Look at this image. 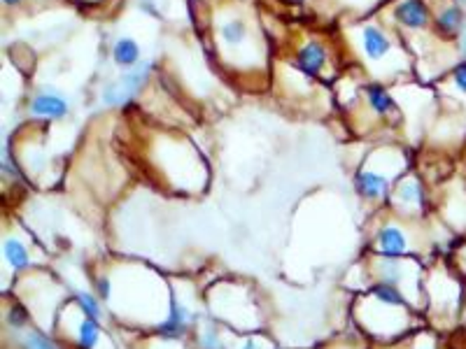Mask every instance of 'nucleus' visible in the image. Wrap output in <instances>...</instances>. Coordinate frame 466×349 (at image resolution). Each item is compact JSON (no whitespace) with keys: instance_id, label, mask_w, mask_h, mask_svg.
Here are the masks:
<instances>
[{"instance_id":"nucleus-1","label":"nucleus","mask_w":466,"mask_h":349,"mask_svg":"<svg viewBox=\"0 0 466 349\" xmlns=\"http://www.w3.org/2000/svg\"><path fill=\"white\" fill-rule=\"evenodd\" d=\"M112 277V298L107 303L128 326L152 328L168 314L173 286L143 264L103 265Z\"/></svg>"},{"instance_id":"nucleus-2","label":"nucleus","mask_w":466,"mask_h":349,"mask_svg":"<svg viewBox=\"0 0 466 349\" xmlns=\"http://www.w3.org/2000/svg\"><path fill=\"white\" fill-rule=\"evenodd\" d=\"M352 322L357 331L376 347H387V344H397L418 328H422V314L413 310L410 305H392L373 294L364 291L352 298L350 307Z\"/></svg>"},{"instance_id":"nucleus-3","label":"nucleus","mask_w":466,"mask_h":349,"mask_svg":"<svg viewBox=\"0 0 466 349\" xmlns=\"http://www.w3.org/2000/svg\"><path fill=\"white\" fill-rule=\"evenodd\" d=\"M410 173V159L403 147L382 145L373 149L352 174V189L361 203L371 207H385L394 184Z\"/></svg>"},{"instance_id":"nucleus-4","label":"nucleus","mask_w":466,"mask_h":349,"mask_svg":"<svg viewBox=\"0 0 466 349\" xmlns=\"http://www.w3.org/2000/svg\"><path fill=\"white\" fill-rule=\"evenodd\" d=\"M350 45L357 52V58L361 61L369 73L376 77L373 82L390 80L403 75L410 65V56L401 47L399 37L392 35L387 26H380L378 22H360L350 28Z\"/></svg>"},{"instance_id":"nucleus-5","label":"nucleus","mask_w":466,"mask_h":349,"mask_svg":"<svg viewBox=\"0 0 466 349\" xmlns=\"http://www.w3.org/2000/svg\"><path fill=\"white\" fill-rule=\"evenodd\" d=\"M210 319L231 328L233 334H255L264 326V310L257 291L245 282H215L203 296Z\"/></svg>"},{"instance_id":"nucleus-6","label":"nucleus","mask_w":466,"mask_h":349,"mask_svg":"<svg viewBox=\"0 0 466 349\" xmlns=\"http://www.w3.org/2000/svg\"><path fill=\"white\" fill-rule=\"evenodd\" d=\"M424 322L434 331H445L455 326L460 310L464 305V280L455 268L445 261L434 259L424 270Z\"/></svg>"},{"instance_id":"nucleus-7","label":"nucleus","mask_w":466,"mask_h":349,"mask_svg":"<svg viewBox=\"0 0 466 349\" xmlns=\"http://www.w3.org/2000/svg\"><path fill=\"white\" fill-rule=\"evenodd\" d=\"M373 217L366 240V252L378 256H420L431 247L430 233L424 231L427 222H408L397 217L387 207Z\"/></svg>"},{"instance_id":"nucleus-8","label":"nucleus","mask_w":466,"mask_h":349,"mask_svg":"<svg viewBox=\"0 0 466 349\" xmlns=\"http://www.w3.org/2000/svg\"><path fill=\"white\" fill-rule=\"evenodd\" d=\"M66 291L68 289L52 273H47L45 268H35L31 273L19 275L15 298L26 305L35 326L45 328V331H54L58 313H61V307L68 301Z\"/></svg>"},{"instance_id":"nucleus-9","label":"nucleus","mask_w":466,"mask_h":349,"mask_svg":"<svg viewBox=\"0 0 466 349\" xmlns=\"http://www.w3.org/2000/svg\"><path fill=\"white\" fill-rule=\"evenodd\" d=\"M364 261L371 270L373 282H390L397 289H401L403 296L408 298V303L422 314L424 310V264L420 256H378L364 252Z\"/></svg>"},{"instance_id":"nucleus-10","label":"nucleus","mask_w":466,"mask_h":349,"mask_svg":"<svg viewBox=\"0 0 466 349\" xmlns=\"http://www.w3.org/2000/svg\"><path fill=\"white\" fill-rule=\"evenodd\" d=\"M385 207L397 217L408 219V222H427L431 217L434 198H431L430 186H427L422 174L406 173L394 184Z\"/></svg>"},{"instance_id":"nucleus-11","label":"nucleus","mask_w":466,"mask_h":349,"mask_svg":"<svg viewBox=\"0 0 466 349\" xmlns=\"http://www.w3.org/2000/svg\"><path fill=\"white\" fill-rule=\"evenodd\" d=\"M54 334L64 343H68L73 349H103V344L107 343V335L103 331L101 322L94 317H86L80 307L75 305L73 298H68L66 305L61 307Z\"/></svg>"},{"instance_id":"nucleus-12","label":"nucleus","mask_w":466,"mask_h":349,"mask_svg":"<svg viewBox=\"0 0 466 349\" xmlns=\"http://www.w3.org/2000/svg\"><path fill=\"white\" fill-rule=\"evenodd\" d=\"M194 305H197V294H194V289H189L185 294V286L175 284L173 296H170L168 314L154 326L152 334L161 335V338L185 343L189 335L197 334V328L203 322L198 307Z\"/></svg>"},{"instance_id":"nucleus-13","label":"nucleus","mask_w":466,"mask_h":349,"mask_svg":"<svg viewBox=\"0 0 466 349\" xmlns=\"http://www.w3.org/2000/svg\"><path fill=\"white\" fill-rule=\"evenodd\" d=\"M154 68H157V64H154L152 58H143L138 65L124 70L119 77L107 82L101 89V105L116 110V107H127L128 103L136 101L140 91L147 86L149 77L154 75Z\"/></svg>"},{"instance_id":"nucleus-14","label":"nucleus","mask_w":466,"mask_h":349,"mask_svg":"<svg viewBox=\"0 0 466 349\" xmlns=\"http://www.w3.org/2000/svg\"><path fill=\"white\" fill-rule=\"evenodd\" d=\"M392 22L399 31L422 35L434 31V10L427 0H397L392 7Z\"/></svg>"},{"instance_id":"nucleus-15","label":"nucleus","mask_w":466,"mask_h":349,"mask_svg":"<svg viewBox=\"0 0 466 349\" xmlns=\"http://www.w3.org/2000/svg\"><path fill=\"white\" fill-rule=\"evenodd\" d=\"M436 217L443 219V224L451 228L455 235H464L466 233V186L452 182L451 186H445L441 201L436 198Z\"/></svg>"},{"instance_id":"nucleus-16","label":"nucleus","mask_w":466,"mask_h":349,"mask_svg":"<svg viewBox=\"0 0 466 349\" xmlns=\"http://www.w3.org/2000/svg\"><path fill=\"white\" fill-rule=\"evenodd\" d=\"M26 112L35 122H61L70 115V101L61 91L43 86L31 95Z\"/></svg>"},{"instance_id":"nucleus-17","label":"nucleus","mask_w":466,"mask_h":349,"mask_svg":"<svg viewBox=\"0 0 466 349\" xmlns=\"http://www.w3.org/2000/svg\"><path fill=\"white\" fill-rule=\"evenodd\" d=\"M3 264L16 277L40 268L35 261V247L26 243L19 233H5L3 235Z\"/></svg>"},{"instance_id":"nucleus-18","label":"nucleus","mask_w":466,"mask_h":349,"mask_svg":"<svg viewBox=\"0 0 466 349\" xmlns=\"http://www.w3.org/2000/svg\"><path fill=\"white\" fill-rule=\"evenodd\" d=\"M218 43L224 52L243 54L252 52V31L245 16L228 15L218 22Z\"/></svg>"},{"instance_id":"nucleus-19","label":"nucleus","mask_w":466,"mask_h":349,"mask_svg":"<svg viewBox=\"0 0 466 349\" xmlns=\"http://www.w3.org/2000/svg\"><path fill=\"white\" fill-rule=\"evenodd\" d=\"M327 65L329 47L322 40H318V37H310V40L301 43L297 47V52H294V68L306 75V77H310V80L322 77Z\"/></svg>"},{"instance_id":"nucleus-20","label":"nucleus","mask_w":466,"mask_h":349,"mask_svg":"<svg viewBox=\"0 0 466 349\" xmlns=\"http://www.w3.org/2000/svg\"><path fill=\"white\" fill-rule=\"evenodd\" d=\"M466 31V7L455 3V0H445L441 7H434V33L436 37L452 40L457 43L461 33Z\"/></svg>"},{"instance_id":"nucleus-21","label":"nucleus","mask_w":466,"mask_h":349,"mask_svg":"<svg viewBox=\"0 0 466 349\" xmlns=\"http://www.w3.org/2000/svg\"><path fill=\"white\" fill-rule=\"evenodd\" d=\"M361 101H364L366 110L371 112L380 122H390L399 115V103L392 95V91L387 89L382 82H369L361 89Z\"/></svg>"},{"instance_id":"nucleus-22","label":"nucleus","mask_w":466,"mask_h":349,"mask_svg":"<svg viewBox=\"0 0 466 349\" xmlns=\"http://www.w3.org/2000/svg\"><path fill=\"white\" fill-rule=\"evenodd\" d=\"M110 58L119 70H128L143 61V47H140V43L133 35H119L112 43Z\"/></svg>"},{"instance_id":"nucleus-23","label":"nucleus","mask_w":466,"mask_h":349,"mask_svg":"<svg viewBox=\"0 0 466 349\" xmlns=\"http://www.w3.org/2000/svg\"><path fill=\"white\" fill-rule=\"evenodd\" d=\"M15 343L19 344V349H66L64 340L54 335L52 331L35 326V324L26 328L24 334L15 335Z\"/></svg>"},{"instance_id":"nucleus-24","label":"nucleus","mask_w":466,"mask_h":349,"mask_svg":"<svg viewBox=\"0 0 466 349\" xmlns=\"http://www.w3.org/2000/svg\"><path fill=\"white\" fill-rule=\"evenodd\" d=\"M70 298L75 301V305L80 307L86 317H94L98 322L107 317V307L101 298L96 296L94 289H80V286H70Z\"/></svg>"},{"instance_id":"nucleus-25","label":"nucleus","mask_w":466,"mask_h":349,"mask_svg":"<svg viewBox=\"0 0 466 349\" xmlns=\"http://www.w3.org/2000/svg\"><path fill=\"white\" fill-rule=\"evenodd\" d=\"M3 322H5V328H10L12 335L24 334L26 328L33 326L31 313H28L26 305H24L22 301H16V298H12L5 305V310H3Z\"/></svg>"},{"instance_id":"nucleus-26","label":"nucleus","mask_w":466,"mask_h":349,"mask_svg":"<svg viewBox=\"0 0 466 349\" xmlns=\"http://www.w3.org/2000/svg\"><path fill=\"white\" fill-rule=\"evenodd\" d=\"M387 349H441L439 331H434L430 326H422L415 334L408 335V338H403L401 343L387 344Z\"/></svg>"},{"instance_id":"nucleus-27","label":"nucleus","mask_w":466,"mask_h":349,"mask_svg":"<svg viewBox=\"0 0 466 349\" xmlns=\"http://www.w3.org/2000/svg\"><path fill=\"white\" fill-rule=\"evenodd\" d=\"M194 335H197V349H231L222 335V324L215 319L201 322Z\"/></svg>"},{"instance_id":"nucleus-28","label":"nucleus","mask_w":466,"mask_h":349,"mask_svg":"<svg viewBox=\"0 0 466 349\" xmlns=\"http://www.w3.org/2000/svg\"><path fill=\"white\" fill-rule=\"evenodd\" d=\"M0 170H3V180L10 182H22L24 180V168L16 164L15 152L10 147V140H3V159H0Z\"/></svg>"},{"instance_id":"nucleus-29","label":"nucleus","mask_w":466,"mask_h":349,"mask_svg":"<svg viewBox=\"0 0 466 349\" xmlns=\"http://www.w3.org/2000/svg\"><path fill=\"white\" fill-rule=\"evenodd\" d=\"M445 82H448V86L452 89V94L466 98V58H457Z\"/></svg>"},{"instance_id":"nucleus-30","label":"nucleus","mask_w":466,"mask_h":349,"mask_svg":"<svg viewBox=\"0 0 466 349\" xmlns=\"http://www.w3.org/2000/svg\"><path fill=\"white\" fill-rule=\"evenodd\" d=\"M236 335H238V343L231 344V349H273V343H270L261 331H255V334H236Z\"/></svg>"},{"instance_id":"nucleus-31","label":"nucleus","mask_w":466,"mask_h":349,"mask_svg":"<svg viewBox=\"0 0 466 349\" xmlns=\"http://www.w3.org/2000/svg\"><path fill=\"white\" fill-rule=\"evenodd\" d=\"M380 3L382 0H336L340 10H352L357 16L376 10V5H380Z\"/></svg>"},{"instance_id":"nucleus-32","label":"nucleus","mask_w":466,"mask_h":349,"mask_svg":"<svg viewBox=\"0 0 466 349\" xmlns=\"http://www.w3.org/2000/svg\"><path fill=\"white\" fill-rule=\"evenodd\" d=\"M366 343H369V340L360 334L357 338L331 340V343H327V347L324 349H366Z\"/></svg>"},{"instance_id":"nucleus-33","label":"nucleus","mask_w":466,"mask_h":349,"mask_svg":"<svg viewBox=\"0 0 466 349\" xmlns=\"http://www.w3.org/2000/svg\"><path fill=\"white\" fill-rule=\"evenodd\" d=\"M452 268L460 273L461 280L466 282V243L464 244H457L455 249H452Z\"/></svg>"},{"instance_id":"nucleus-34","label":"nucleus","mask_w":466,"mask_h":349,"mask_svg":"<svg viewBox=\"0 0 466 349\" xmlns=\"http://www.w3.org/2000/svg\"><path fill=\"white\" fill-rule=\"evenodd\" d=\"M24 0H3V5L5 7H16V5H22Z\"/></svg>"},{"instance_id":"nucleus-35","label":"nucleus","mask_w":466,"mask_h":349,"mask_svg":"<svg viewBox=\"0 0 466 349\" xmlns=\"http://www.w3.org/2000/svg\"><path fill=\"white\" fill-rule=\"evenodd\" d=\"M287 3H294V5H301V3H306V0H287Z\"/></svg>"},{"instance_id":"nucleus-36","label":"nucleus","mask_w":466,"mask_h":349,"mask_svg":"<svg viewBox=\"0 0 466 349\" xmlns=\"http://www.w3.org/2000/svg\"><path fill=\"white\" fill-rule=\"evenodd\" d=\"M455 3H460V5L466 7V0H455Z\"/></svg>"},{"instance_id":"nucleus-37","label":"nucleus","mask_w":466,"mask_h":349,"mask_svg":"<svg viewBox=\"0 0 466 349\" xmlns=\"http://www.w3.org/2000/svg\"><path fill=\"white\" fill-rule=\"evenodd\" d=\"M273 349H285V347H280V344H273Z\"/></svg>"}]
</instances>
